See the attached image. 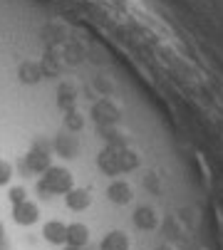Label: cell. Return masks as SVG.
I'll return each instance as SVG.
<instances>
[{
    "instance_id": "1",
    "label": "cell",
    "mask_w": 223,
    "mask_h": 250,
    "mask_svg": "<svg viewBox=\"0 0 223 250\" xmlns=\"http://www.w3.org/2000/svg\"><path fill=\"white\" fill-rule=\"evenodd\" d=\"M74 188V176L69 168L65 166H50L40 181H37V193L43 198H52V196H65L67 191Z\"/></svg>"
},
{
    "instance_id": "2",
    "label": "cell",
    "mask_w": 223,
    "mask_h": 250,
    "mask_svg": "<svg viewBox=\"0 0 223 250\" xmlns=\"http://www.w3.org/2000/svg\"><path fill=\"white\" fill-rule=\"evenodd\" d=\"M50 166H52V146L43 144V141H35L32 149L25 154V168H27V173L43 176Z\"/></svg>"
},
{
    "instance_id": "3",
    "label": "cell",
    "mask_w": 223,
    "mask_h": 250,
    "mask_svg": "<svg viewBox=\"0 0 223 250\" xmlns=\"http://www.w3.org/2000/svg\"><path fill=\"white\" fill-rule=\"evenodd\" d=\"M89 117H92V122L97 124V126H102V129H107V126H114L117 122H119V117H122V109L112 102V99H107V97H102V99H97L94 104H92V112H89Z\"/></svg>"
},
{
    "instance_id": "4",
    "label": "cell",
    "mask_w": 223,
    "mask_h": 250,
    "mask_svg": "<svg viewBox=\"0 0 223 250\" xmlns=\"http://www.w3.org/2000/svg\"><path fill=\"white\" fill-rule=\"evenodd\" d=\"M52 151L60 156V159H65V161H69V159H74L80 154V139L74 136V134H69V131H60V134H55V139H52Z\"/></svg>"
},
{
    "instance_id": "5",
    "label": "cell",
    "mask_w": 223,
    "mask_h": 250,
    "mask_svg": "<svg viewBox=\"0 0 223 250\" xmlns=\"http://www.w3.org/2000/svg\"><path fill=\"white\" fill-rule=\"evenodd\" d=\"M119 151L122 149H114V146H107L99 151L97 156V166L107 173V176H119L122 173V159H119Z\"/></svg>"
},
{
    "instance_id": "6",
    "label": "cell",
    "mask_w": 223,
    "mask_h": 250,
    "mask_svg": "<svg viewBox=\"0 0 223 250\" xmlns=\"http://www.w3.org/2000/svg\"><path fill=\"white\" fill-rule=\"evenodd\" d=\"M13 221L18 226H32V223H37V221H40V206L32 203L30 198L25 203H20V206H13Z\"/></svg>"
},
{
    "instance_id": "7",
    "label": "cell",
    "mask_w": 223,
    "mask_h": 250,
    "mask_svg": "<svg viewBox=\"0 0 223 250\" xmlns=\"http://www.w3.org/2000/svg\"><path fill=\"white\" fill-rule=\"evenodd\" d=\"M107 198L112 203H117V206H127L132 198H134V191L127 181H122V178H117V181H112L107 186Z\"/></svg>"
},
{
    "instance_id": "8",
    "label": "cell",
    "mask_w": 223,
    "mask_h": 250,
    "mask_svg": "<svg viewBox=\"0 0 223 250\" xmlns=\"http://www.w3.org/2000/svg\"><path fill=\"white\" fill-rule=\"evenodd\" d=\"M65 206H67L69 210H87V208L92 206V191L74 186L72 191L65 193Z\"/></svg>"
},
{
    "instance_id": "9",
    "label": "cell",
    "mask_w": 223,
    "mask_h": 250,
    "mask_svg": "<svg viewBox=\"0 0 223 250\" xmlns=\"http://www.w3.org/2000/svg\"><path fill=\"white\" fill-rule=\"evenodd\" d=\"M132 221H134V226H136L139 230H154V228L159 226L156 210H154L152 206H139V208L134 210Z\"/></svg>"
},
{
    "instance_id": "10",
    "label": "cell",
    "mask_w": 223,
    "mask_h": 250,
    "mask_svg": "<svg viewBox=\"0 0 223 250\" xmlns=\"http://www.w3.org/2000/svg\"><path fill=\"white\" fill-rule=\"evenodd\" d=\"M43 238L50 245H67V226L62 221H47L43 226Z\"/></svg>"
},
{
    "instance_id": "11",
    "label": "cell",
    "mask_w": 223,
    "mask_h": 250,
    "mask_svg": "<svg viewBox=\"0 0 223 250\" xmlns=\"http://www.w3.org/2000/svg\"><path fill=\"white\" fill-rule=\"evenodd\" d=\"M18 80H20L22 84H37V82H43L45 77H43L40 62H32V60L22 62V64L18 67Z\"/></svg>"
},
{
    "instance_id": "12",
    "label": "cell",
    "mask_w": 223,
    "mask_h": 250,
    "mask_svg": "<svg viewBox=\"0 0 223 250\" xmlns=\"http://www.w3.org/2000/svg\"><path fill=\"white\" fill-rule=\"evenodd\" d=\"M87 243H89V228L85 223H69L67 226V245L85 248Z\"/></svg>"
},
{
    "instance_id": "13",
    "label": "cell",
    "mask_w": 223,
    "mask_h": 250,
    "mask_svg": "<svg viewBox=\"0 0 223 250\" xmlns=\"http://www.w3.org/2000/svg\"><path fill=\"white\" fill-rule=\"evenodd\" d=\"M129 238H127V233H122V230H109L104 238H102V243H99V250H129Z\"/></svg>"
},
{
    "instance_id": "14",
    "label": "cell",
    "mask_w": 223,
    "mask_h": 250,
    "mask_svg": "<svg viewBox=\"0 0 223 250\" xmlns=\"http://www.w3.org/2000/svg\"><path fill=\"white\" fill-rule=\"evenodd\" d=\"M74 99H77V92H74V87L69 84H62L57 89V106L65 112H72L74 109Z\"/></svg>"
},
{
    "instance_id": "15",
    "label": "cell",
    "mask_w": 223,
    "mask_h": 250,
    "mask_svg": "<svg viewBox=\"0 0 223 250\" xmlns=\"http://www.w3.org/2000/svg\"><path fill=\"white\" fill-rule=\"evenodd\" d=\"M82 126H85V117L82 114H77V112H65V131H72V134H77V131H82Z\"/></svg>"
},
{
    "instance_id": "16",
    "label": "cell",
    "mask_w": 223,
    "mask_h": 250,
    "mask_svg": "<svg viewBox=\"0 0 223 250\" xmlns=\"http://www.w3.org/2000/svg\"><path fill=\"white\" fill-rule=\"evenodd\" d=\"M85 55H87V50H85L82 45L74 42L72 47H67V50H65V62H69V64H80V62L85 60Z\"/></svg>"
},
{
    "instance_id": "17",
    "label": "cell",
    "mask_w": 223,
    "mask_h": 250,
    "mask_svg": "<svg viewBox=\"0 0 223 250\" xmlns=\"http://www.w3.org/2000/svg\"><path fill=\"white\" fill-rule=\"evenodd\" d=\"M40 69H43V77H57L60 75V64H57V60L47 52L45 55V60L40 62Z\"/></svg>"
},
{
    "instance_id": "18",
    "label": "cell",
    "mask_w": 223,
    "mask_h": 250,
    "mask_svg": "<svg viewBox=\"0 0 223 250\" xmlns=\"http://www.w3.org/2000/svg\"><path fill=\"white\" fill-rule=\"evenodd\" d=\"M8 201H10L13 206L25 203V201H27V191H25V186H10V188H8Z\"/></svg>"
},
{
    "instance_id": "19",
    "label": "cell",
    "mask_w": 223,
    "mask_h": 250,
    "mask_svg": "<svg viewBox=\"0 0 223 250\" xmlns=\"http://www.w3.org/2000/svg\"><path fill=\"white\" fill-rule=\"evenodd\" d=\"M13 181V164L0 159V186H8Z\"/></svg>"
},
{
    "instance_id": "20",
    "label": "cell",
    "mask_w": 223,
    "mask_h": 250,
    "mask_svg": "<svg viewBox=\"0 0 223 250\" xmlns=\"http://www.w3.org/2000/svg\"><path fill=\"white\" fill-rule=\"evenodd\" d=\"M94 89H99L102 92V97H107V94H112V82H107V80H94Z\"/></svg>"
},
{
    "instance_id": "21",
    "label": "cell",
    "mask_w": 223,
    "mask_h": 250,
    "mask_svg": "<svg viewBox=\"0 0 223 250\" xmlns=\"http://www.w3.org/2000/svg\"><path fill=\"white\" fill-rule=\"evenodd\" d=\"M144 186H146L149 191H159V178H156L154 173H149V176L144 178Z\"/></svg>"
},
{
    "instance_id": "22",
    "label": "cell",
    "mask_w": 223,
    "mask_h": 250,
    "mask_svg": "<svg viewBox=\"0 0 223 250\" xmlns=\"http://www.w3.org/2000/svg\"><path fill=\"white\" fill-rule=\"evenodd\" d=\"M0 250H10V245H8V240H0Z\"/></svg>"
},
{
    "instance_id": "23",
    "label": "cell",
    "mask_w": 223,
    "mask_h": 250,
    "mask_svg": "<svg viewBox=\"0 0 223 250\" xmlns=\"http://www.w3.org/2000/svg\"><path fill=\"white\" fill-rule=\"evenodd\" d=\"M0 240H5V228H3V223H0Z\"/></svg>"
},
{
    "instance_id": "24",
    "label": "cell",
    "mask_w": 223,
    "mask_h": 250,
    "mask_svg": "<svg viewBox=\"0 0 223 250\" xmlns=\"http://www.w3.org/2000/svg\"><path fill=\"white\" fill-rule=\"evenodd\" d=\"M65 250H85V248H72V245H65Z\"/></svg>"
},
{
    "instance_id": "25",
    "label": "cell",
    "mask_w": 223,
    "mask_h": 250,
    "mask_svg": "<svg viewBox=\"0 0 223 250\" xmlns=\"http://www.w3.org/2000/svg\"><path fill=\"white\" fill-rule=\"evenodd\" d=\"M159 250H171V248H159Z\"/></svg>"
}]
</instances>
